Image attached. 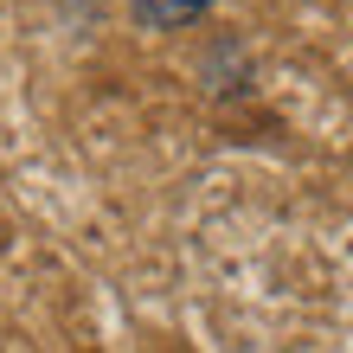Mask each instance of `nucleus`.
<instances>
[{"instance_id":"obj_1","label":"nucleus","mask_w":353,"mask_h":353,"mask_svg":"<svg viewBox=\"0 0 353 353\" xmlns=\"http://www.w3.org/2000/svg\"><path fill=\"white\" fill-rule=\"evenodd\" d=\"M205 7H212V0H135V19H141V26L174 32V26H193Z\"/></svg>"}]
</instances>
